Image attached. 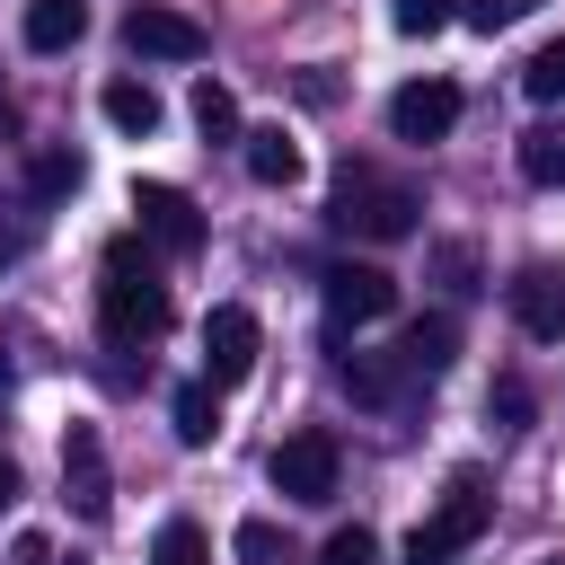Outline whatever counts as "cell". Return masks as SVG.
<instances>
[{"mask_svg":"<svg viewBox=\"0 0 565 565\" xmlns=\"http://www.w3.org/2000/svg\"><path fill=\"white\" fill-rule=\"evenodd\" d=\"M168 433H177L185 450H212V433H221V397H212V380H185V388L168 397Z\"/></svg>","mask_w":565,"mask_h":565,"instance_id":"e0dca14e","label":"cell"},{"mask_svg":"<svg viewBox=\"0 0 565 565\" xmlns=\"http://www.w3.org/2000/svg\"><path fill=\"white\" fill-rule=\"evenodd\" d=\"M150 565H212V547H203V530H194V521H168V530H159V547H150Z\"/></svg>","mask_w":565,"mask_h":565,"instance_id":"cb8c5ba5","label":"cell"},{"mask_svg":"<svg viewBox=\"0 0 565 565\" xmlns=\"http://www.w3.org/2000/svg\"><path fill=\"white\" fill-rule=\"evenodd\" d=\"M291 88H300V106H335V88H344V79H335L327 62H309V71L291 79Z\"/></svg>","mask_w":565,"mask_h":565,"instance_id":"f546056e","label":"cell"},{"mask_svg":"<svg viewBox=\"0 0 565 565\" xmlns=\"http://www.w3.org/2000/svg\"><path fill=\"white\" fill-rule=\"evenodd\" d=\"M503 309H512V327L521 335H539V344H565V265H521L512 282H503Z\"/></svg>","mask_w":565,"mask_h":565,"instance_id":"9c48e42d","label":"cell"},{"mask_svg":"<svg viewBox=\"0 0 565 565\" xmlns=\"http://www.w3.org/2000/svg\"><path fill=\"white\" fill-rule=\"evenodd\" d=\"M397 309V274L388 265H327V318L335 327H371V318H388Z\"/></svg>","mask_w":565,"mask_h":565,"instance_id":"30bf717a","label":"cell"},{"mask_svg":"<svg viewBox=\"0 0 565 565\" xmlns=\"http://www.w3.org/2000/svg\"><path fill=\"white\" fill-rule=\"evenodd\" d=\"M238 556L247 565H282V530L274 521H238Z\"/></svg>","mask_w":565,"mask_h":565,"instance_id":"83f0119b","label":"cell"},{"mask_svg":"<svg viewBox=\"0 0 565 565\" xmlns=\"http://www.w3.org/2000/svg\"><path fill=\"white\" fill-rule=\"evenodd\" d=\"M459 18V0H388V26L397 35H441Z\"/></svg>","mask_w":565,"mask_h":565,"instance_id":"7402d4cb","label":"cell"},{"mask_svg":"<svg viewBox=\"0 0 565 565\" xmlns=\"http://www.w3.org/2000/svg\"><path fill=\"white\" fill-rule=\"evenodd\" d=\"M132 221H141V238H150L159 256H203V212H194L185 185L141 177V185H132Z\"/></svg>","mask_w":565,"mask_h":565,"instance_id":"5b68a950","label":"cell"},{"mask_svg":"<svg viewBox=\"0 0 565 565\" xmlns=\"http://www.w3.org/2000/svg\"><path fill=\"white\" fill-rule=\"evenodd\" d=\"M539 565H565V556H539Z\"/></svg>","mask_w":565,"mask_h":565,"instance_id":"836d02e7","label":"cell"},{"mask_svg":"<svg viewBox=\"0 0 565 565\" xmlns=\"http://www.w3.org/2000/svg\"><path fill=\"white\" fill-rule=\"evenodd\" d=\"M486 512H494L486 477H477V468H450V486H441L433 521H415V539H406V565H450V556L486 530Z\"/></svg>","mask_w":565,"mask_h":565,"instance_id":"3957f363","label":"cell"},{"mask_svg":"<svg viewBox=\"0 0 565 565\" xmlns=\"http://www.w3.org/2000/svg\"><path fill=\"white\" fill-rule=\"evenodd\" d=\"M486 415H494L503 433H530V388H521V380H494V388H486Z\"/></svg>","mask_w":565,"mask_h":565,"instance_id":"d4e9b609","label":"cell"},{"mask_svg":"<svg viewBox=\"0 0 565 565\" xmlns=\"http://www.w3.org/2000/svg\"><path fill=\"white\" fill-rule=\"evenodd\" d=\"M168 282H159V265H150V247L141 238H115L106 256H97V327H106V344L115 353H141V344H159L168 335Z\"/></svg>","mask_w":565,"mask_h":565,"instance_id":"6da1fadb","label":"cell"},{"mask_svg":"<svg viewBox=\"0 0 565 565\" xmlns=\"http://www.w3.org/2000/svg\"><path fill=\"white\" fill-rule=\"evenodd\" d=\"M547 0H459V18L477 26V35H503V26H521V18H539Z\"/></svg>","mask_w":565,"mask_h":565,"instance_id":"603a6c76","label":"cell"},{"mask_svg":"<svg viewBox=\"0 0 565 565\" xmlns=\"http://www.w3.org/2000/svg\"><path fill=\"white\" fill-rule=\"evenodd\" d=\"M335 380H344V397H362V406H397L415 371H406V362H397V344H388V353H344V362H335Z\"/></svg>","mask_w":565,"mask_h":565,"instance_id":"4fadbf2b","label":"cell"},{"mask_svg":"<svg viewBox=\"0 0 565 565\" xmlns=\"http://www.w3.org/2000/svg\"><path fill=\"white\" fill-rule=\"evenodd\" d=\"M238 150H247V177H256V185H300V141H291L282 124L238 132Z\"/></svg>","mask_w":565,"mask_h":565,"instance_id":"2e32d148","label":"cell"},{"mask_svg":"<svg viewBox=\"0 0 565 565\" xmlns=\"http://www.w3.org/2000/svg\"><path fill=\"white\" fill-rule=\"evenodd\" d=\"M88 35V0H26V53H71Z\"/></svg>","mask_w":565,"mask_h":565,"instance_id":"9a60e30c","label":"cell"},{"mask_svg":"<svg viewBox=\"0 0 565 565\" xmlns=\"http://www.w3.org/2000/svg\"><path fill=\"white\" fill-rule=\"evenodd\" d=\"M459 124V88L450 79H406L397 97H388V132L397 141H441Z\"/></svg>","mask_w":565,"mask_h":565,"instance_id":"8fae6325","label":"cell"},{"mask_svg":"<svg viewBox=\"0 0 565 565\" xmlns=\"http://www.w3.org/2000/svg\"><path fill=\"white\" fill-rule=\"evenodd\" d=\"M433 265H441V282H450V291H477V247H468V238L433 247Z\"/></svg>","mask_w":565,"mask_h":565,"instance_id":"4316f807","label":"cell"},{"mask_svg":"<svg viewBox=\"0 0 565 565\" xmlns=\"http://www.w3.org/2000/svg\"><path fill=\"white\" fill-rule=\"evenodd\" d=\"M521 88H530V106H565V35L521 62Z\"/></svg>","mask_w":565,"mask_h":565,"instance_id":"44dd1931","label":"cell"},{"mask_svg":"<svg viewBox=\"0 0 565 565\" xmlns=\"http://www.w3.org/2000/svg\"><path fill=\"white\" fill-rule=\"evenodd\" d=\"M318 565H380V539H371L362 521H344V530L327 539V556H318Z\"/></svg>","mask_w":565,"mask_h":565,"instance_id":"484cf974","label":"cell"},{"mask_svg":"<svg viewBox=\"0 0 565 565\" xmlns=\"http://www.w3.org/2000/svg\"><path fill=\"white\" fill-rule=\"evenodd\" d=\"M97 106H106V124H115L124 141H150V132L168 124V106H159V88H150V79H106V88H97Z\"/></svg>","mask_w":565,"mask_h":565,"instance_id":"5bb4252c","label":"cell"},{"mask_svg":"<svg viewBox=\"0 0 565 565\" xmlns=\"http://www.w3.org/2000/svg\"><path fill=\"white\" fill-rule=\"evenodd\" d=\"M62 503L97 530V521H115V468H106V433L97 424H71L62 433Z\"/></svg>","mask_w":565,"mask_h":565,"instance_id":"277c9868","label":"cell"},{"mask_svg":"<svg viewBox=\"0 0 565 565\" xmlns=\"http://www.w3.org/2000/svg\"><path fill=\"white\" fill-rule=\"evenodd\" d=\"M265 477L282 503H335V433H282Z\"/></svg>","mask_w":565,"mask_h":565,"instance_id":"8992f818","label":"cell"},{"mask_svg":"<svg viewBox=\"0 0 565 565\" xmlns=\"http://www.w3.org/2000/svg\"><path fill=\"white\" fill-rule=\"evenodd\" d=\"M0 388H9V353H0Z\"/></svg>","mask_w":565,"mask_h":565,"instance_id":"d6a6232c","label":"cell"},{"mask_svg":"<svg viewBox=\"0 0 565 565\" xmlns=\"http://www.w3.org/2000/svg\"><path fill=\"white\" fill-rule=\"evenodd\" d=\"M79 150H35L26 159V185H35V203H62V194H79Z\"/></svg>","mask_w":565,"mask_h":565,"instance_id":"d6986e66","label":"cell"},{"mask_svg":"<svg viewBox=\"0 0 565 565\" xmlns=\"http://www.w3.org/2000/svg\"><path fill=\"white\" fill-rule=\"evenodd\" d=\"M521 177L530 185H565V124H530L521 132Z\"/></svg>","mask_w":565,"mask_h":565,"instance_id":"ac0fdd59","label":"cell"},{"mask_svg":"<svg viewBox=\"0 0 565 565\" xmlns=\"http://www.w3.org/2000/svg\"><path fill=\"white\" fill-rule=\"evenodd\" d=\"M9 132H18V106H9V97H0V141H9Z\"/></svg>","mask_w":565,"mask_h":565,"instance_id":"4dcf8cb0","label":"cell"},{"mask_svg":"<svg viewBox=\"0 0 565 565\" xmlns=\"http://www.w3.org/2000/svg\"><path fill=\"white\" fill-rule=\"evenodd\" d=\"M415 221H424V194L406 185V177H388V168H371V159H344L335 168V230H353V238H415Z\"/></svg>","mask_w":565,"mask_h":565,"instance_id":"7a4b0ae2","label":"cell"},{"mask_svg":"<svg viewBox=\"0 0 565 565\" xmlns=\"http://www.w3.org/2000/svg\"><path fill=\"white\" fill-rule=\"evenodd\" d=\"M256 353H265V327H256V309L221 300V309L203 318V380H212V388H238V380L256 371Z\"/></svg>","mask_w":565,"mask_h":565,"instance_id":"52a82bcc","label":"cell"},{"mask_svg":"<svg viewBox=\"0 0 565 565\" xmlns=\"http://www.w3.org/2000/svg\"><path fill=\"white\" fill-rule=\"evenodd\" d=\"M124 44H132L141 62H203V53H212V35H203L185 9H168V0H132Z\"/></svg>","mask_w":565,"mask_h":565,"instance_id":"ba28073f","label":"cell"},{"mask_svg":"<svg viewBox=\"0 0 565 565\" xmlns=\"http://www.w3.org/2000/svg\"><path fill=\"white\" fill-rule=\"evenodd\" d=\"M194 132L203 141H238V97L221 79H194Z\"/></svg>","mask_w":565,"mask_h":565,"instance_id":"ffe728a7","label":"cell"},{"mask_svg":"<svg viewBox=\"0 0 565 565\" xmlns=\"http://www.w3.org/2000/svg\"><path fill=\"white\" fill-rule=\"evenodd\" d=\"M9 565H79V556H62L44 530H18V539H9Z\"/></svg>","mask_w":565,"mask_h":565,"instance_id":"f1b7e54d","label":"cell"},{"mask_svg":"<svg viewBox=\"0 0 565 565\" xmlns=\"http://www.w3.org/2000/svg\"><path fill=\"white\" fill-rule=\"evenodd\" d=\"M397 362H406L415 380H441V371L459 362V318H450V309H433V318H415V327L397 335Z\"/></svg>","mask_w":565,"mask_h":565,"instance_id":"7c38bea8","label":"cell"},{"mask_svg":"<svg viewBox=\"0 0 565 565\" xmlns=\"http://www.w3.org/2000/svg\"><path fill=\"white\" fill-rule=\"evenodd\" d=\"M9 494H18V468H9V459H0V503H9Z\"/></svg>","mask_w":565,"mask_h":565,"instance_id":"1f68e13d","label":"cell"}]
</instances>
